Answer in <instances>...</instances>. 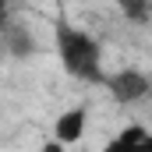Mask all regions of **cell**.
<instances>
[{
  "label": "cell",
  "instance_id": "cell-5",
  "mask_svg": "<svg viewBox=\"0 0 152 152\" xmlns=\"http://www.w3.org/2000/svg\"><path fill=\"white\" fill-rule=\"evenodd\" d=\"M124 21L131 25H149L152 21V0H113Z\"/></svg>",
  "mask_w": 152,
  "mask_h": 152
},
{
  "label": "cell",
  "instance_id": "cell-4",
  "mask_svg": "<svg viewBox=\"0 0 152 152\" xmlns=\"http://www.w3.org/2000/svg\"><path fill=\"white\" fill-rule=\"evenodd\" d=\"M4 46H7V53H11V57H28V53H36L32 32H28V28H21V25H14V21H7V25H4Z\"/></svg>",
  "mask_w": 152,
  "mask_h": 152
},
{
  "label": "cell",
  "instance_id": "cell-6",
  "mask_svg": "<svg viewBox=\"0 0 152 152\" xmlns=\"http://www.w3.org/2000/svg\"><path fill=\"white\" fill-rule=\"evenodd\" d=\"M145 142H149V127H142V124H131L120 134H113V145H145Z\"/></svg>",
  "mask_w": 152,
  "mask_h": 152
},
{
  "label": "cell",
  "instance_id": "cell-2",
  "mask_svg": "<svg viewBox=\"0 0 152 152\" xmlns=\"http://www.w3.org/2000/svg\"><path fill=\"white\" fill-rule=\"evenodd\" d=\"M106 88L120 106H134V103H145L152 96V78L138 67H120L113 75H106Z\"/></svg>",
  "mask_w": 152,
  "mask_h": 152
},
{
  "label": "cell",
  "instance_id": "cell-3",
  "mask_svg": "<svg viewBox=\"0 0 152 152\" xmlns=\"http://www.w3.org/2000/svg\"><path fill=\"white\" fill-rule=\"evenodd\" d=\"M85 124H88V110L85 106H71L53 120V134H57V145H78L81 134H85Z\"/></svg>",
  "mask_w": 152,
  "mask_h": 152
},
{
  "label": "cell",
  "instance_id": "cell-1",
  "mask_svg": "<svg viewBox=\"0 0 152 152\" xmlns=\"http://www.w3.org/2000/svg\"><path fill=\"white\" fill-rule=\"evenodd\" d=\"M57 57L64 64V71L78 81H88V85H106V71H103V46L99 39H92L85 28H75L67 21L57 25Z\"/></svg>",
  "mask_w": 152,
  "mask_h": 152
}]
</instances>
